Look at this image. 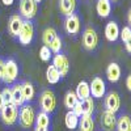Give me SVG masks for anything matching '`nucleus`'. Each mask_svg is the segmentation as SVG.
I'll use <instances>...</instances> for the list:
<instances>
[{
    "label": "nucleus",
    "mask_w": 131,
    "mask_h": 131,
    "mask_svg": "<svg viewBox=\"0 0 131 131\" xmlns=\"http://www.w3.org/2000/svg\"><path fill=\"white\" fill-rule=\"evenodd\" d=\"M89 89H91V96L94 98H102L106 93V85L102 78L96 76L89 83Z\"/></svg>",
    "instance_id": "obj_7"
},
{
    "label": "nucleus",
    "mask_w": 131,
    "mask_h": 131,
    "mask_svg": "<svg viewBox=\"0 0 131 131\" xmlns=\"http://www.w3.org/2000/svg\"><path fill=\"white\" fill-rule=\"evenodd\" d=\"M4 5H12L15 3V0H2Z\"/></svg>",
    "instance_id": "obj_36"
},
{
    "label": "nucleus",
    "mask_w": 131,
    "mask_h": 131,
    "mask_svg": "<svg viewBox=\"0 0 131 131\" xmlns=\"http://www.w3.org/2000/svg\"><path fill=\"white\" fill-rule=\"evenodd\" d=\"M98 45V34L93 28H86L83 33V46L85 50L93 51Z\"/></svg>",
    "instance_id": "obj_5"
},
{
    "label": "nucleus",
    "mask_w": 131,
    "mask_h": 131,
    "mask_svg": "<svg viewBox=\"0 0 131 131\" xmlns=\"http://www.w3.org/2000/svg\"><path fill=\"white\" fill-rule=\"evenodd\" d=\"M127 23H128V26L131 28V8H130L128 13H127Z\"/></svg>",
    "instance_id": "obj_37"
},
{
    "label": "nucleus",
    "mask_w": 131,
    "mask_h": 131,
    "mask_svg": "<svg viewBox=\"0 0 131 131\" xmlns=\"http://www.w3.org/2000/svg\"><path fill=\"white\" fill-rule=\"evenodd\" d=\"M39 105H41V109L42 112L45 113H52L55 110V106H57V98H55V94H54L51 91H43L41 97H39Z\"/></svg>",
    "instance_id": "obj_3"
},
{
    "label": "nucleus",
    "mask_w": 131,
    "mask_h": 131,
    "mask_svg": "<svg viewBox=\"0 0 131 131\" xmlns=\"http://www.w3.org/2000/svg\"><path fill=\"white\" fill-rule=\"evenodd\" d=\"M18 122L21 127L24 128H30L36 122V113L34 109L30 105H23L18 112Z\"/></svg>",
    "instance_id": "obj_1"
},
{
    "label": "nucleus",
    "mask_w": 131,
    "mask_h": 131,
    "mask_svg": "<svg viewBox=\"0 0 131 131\" xmlns=\"http://www.w3.org/2000/svg\"><path fill=\"white\" fill-rule=\"evenodd\" d=\"M64 29L71 36H76L80 33V18L78 15H71L67 16L64 20Z\"/></svg>",
    "instance_id": "obj_9"
},
{
    "label": "nucleus",
    "mask_w": 131,
    "mask_h": 131,
    "mask_svg": "<svg viewBox=\"0 0 131 131\" xmlns=\"http://www.w3.org/2000/svg\"><path fill=\"white\" fill-rule=\"evenodd\" d=\"M18 76V66L13 59H9L5 62V79L4 83L7 84H12Z\"/></svg>",
    "instance_id": "obj_10"
},
{
    "label": "nucleus",
    "mask_w": 131,
    "mask_h": 131,
    "mask_svg": "<svg viewBox=\"0 0 131 131\" xmlns=\"http://www.w3.org/2000/svg\"><path fill=\"white\" fill-rule=\"evenodd\" d=\"M81 106H83V115H92L94 112V101L92 97H88L85 100L81 101Z\"/></svg>",
    "instance_id": "obj_27"
},
{
    "label": "nucleus",
    "mask_w": 131,
    "mask_h": 131,
    "mask_svg": "<svg viewBox=\"0 0 131 131\" xmlns=\"http://www.w3.org/2000/svg\"><path fill=\"white\" fill-rule=\"evenodd\" d=\"M34 2H36V3H41V2H42V0H34Z\"/></svg>",
    "instance_id": "obj_40"
},
{
    "label": "nucleus",
    "mask_w": 131,
    "mask_h": 131,
    "mask_svg": "<svg viewBox=\"0 0 131 131\" xmlns=\"http://www.w3.org/2000/svg\"><path fill=\"white\" fill-rule=\"evenodd\" d=\"M0 117H2V121L4 122V125L12 126L18 119V107L13 104L3 105L2 110H0Z\"/></svg>",
    "instance_id": "obj_2"
},
{
    "label": "nucleus",
    "mask_w": 131,
    "mask_h": 131,
    "mask_svg": "<svg viewBox=\"0 0 131 131\" xmlns=\"http://www.w3.org/2000/svg\"><path fill=\"white\" fill-rule=\"evenodd\" d=\"M125 47H126L127 52H130V54H131V37H130L127 41H125Z\"/></svg>",
    "instance_id": "obj_34"
},
{
    "label": "nucleus",
    "mask_w": 131,
    "mask_h": 131,
    "mask_svg": "<svg viewBox=\"0 0 131 131\" xmlns=\"http://www.w3.org/2000/svg\"><path fill=\"white\" fill-rule=\"evenodd\" d=\"M79 101L78 96H76V93L73 91H68L67 93H66L64 96V106L68 109V110H72V107L76 105V102Z\"/></svg>",
    "instance_id": "obj_25"
},
{
    "label": "nucleus",
    "mask_w": 131,
    "mask_h": 131,
    "mask_svg": "<svg viewBox=\"0 0 131 131\" xmlns=\"http://www.w3.org/2000/svg\"><path fill=\"white\" fill-rule=\"evenodd\" d=\"M131 37V28L130 26H123L122 30H119V38H121L123 42L127 41Z\"/></svg>",
    "instance_id": "obj_32"
},
{
    "label": "nucleus",
    "mask_w": 131,
    "mask_h": 131,
    "mask_svg": "<svg viewBox=\"0 0 131 131\" xmlns=\"http://www.w3.org/2000/svg\"><path fill=\"white\" fill-rule=\"evenodd\" d=\"M121 106V98L117 92H109L105 97V107L107 112L117 113Z\"/></svg>",
    "instance_id": "obj_11"
},
{
    "label": "nucleus",
    "mask_w": 131,
    "mask_h": 131,
    "mask_svg": "<svg viewBox=\"0 0 131 131\" xmlns=\"http://www.w3.org/2000/svg\"><path fill=\"white\" fill-rule=\"evenodd\" d=\"M106 76H107V80L110 83H117L121 79V67H119V64L115 62L109 64L106 68Z\"/></svg>",
    "instance_id": "obj_15"
},
{
    "label": "nucleus",
    "mask_w": 131,
    "mask_h": 131,
    "mask_svg": "<svg viewBox=\"0 0 131 131\" xmlns=\"http://www.w3.org/2000/svg\"><path fill=\"white\" fill-rule=\"evenodd\" d=\"M12 104L18 106H23L25 104V98L23 94V89H21V84H16L12 89Z\"/></svg>",
    "instance_id": "obj_18"
},
{
    "label": "nucleus",
    "mask_w": 131,
    "mask_h": 131,
    "mask_svg": "<svg viewBox=\"0 0 131 131\" xmlns=\"http://www.w3.org/2000/svg\"><path fill=\"white\" fill-rule=\"evenodd\" d=\"M23 24H24V20L21 16L18 15H13L10 16L9 21H8V31L12 37H18V33L23 28Z\"/></svg>",
    "instance_id": "obj_13"
},
{
    "label": "nucleus",
    "mask_w": 131,
    "mask_h": 131,
    "mask_svg": "<svg viewBox=\"0 0 131 131\" xmlns=\"http://www.w3.org/2000/svg\"><path fill=\"white\" fill-rule=\"evenodd\" d=\"M60 72L54 67V66L51 64V66H49L47 67V70H46V79H47V81L50 83V84H57L59 80H60Z\"/></svg>",
    "instance_id": "obj_23"
},
{
    "label": "nucleus",
    "mask_w": 131,
    "mask_h": 131,
    "mask_svg": "<svg viewBox=\"0 0 131 131\" xmlns=\"http://www.w3.org/2000/svg\"><path fill=\"white\" fill-rule=\"evenodd\" d=\"M36 125L38 127H45L47 128L50 125V115L45 112H41L36 115Z\"/></svg>",
    "instance_id": "obj_28"
},
{
    "label": "nucleus",
    "mask_w": 131,
    "mask_h": 131,
    "mask_svg": "<svg viewBox=\"0 0 131 131\" xmlns=\"http://www.w3.org/2000/svg\"><path fill=\"white\" fill-rule=\"evenodd\" d=\"M101 127L105 131H114L117 127V117L115 113L105 110L101 114Z\"/></svg>",
    "instance_id": "obj_12"
},
{
    "label": "nucleus",
    "mask_w": 131,
    "mask_h": 131,
    "mask_svg": "<svg viewBox=\"0 0 131 131\" xmlns=\"http://www.w3.org/2000/svg\"><path fill=\"white\" fill-rule=\"evenodd\" d=\"M59 9H60V13L66 17L73 15L76 9V0H60Z\"/></svg>",
    "instance_id": "obj_17"
},
{
    "label": "nucleus",
    "mask_w": 131,
    "mask_h": 131,
    "mask_svg": "<svg viewBox=\"0 0 131 131\" xmlns=\"http://www.w3.org/2000/svg\"><path fill=\"white\" fill-rule=\"evenodd\" d=\"M51 57H52V52H51V50L49 49V46L43 45V46L41 47V50H39V58H41L43 62H49V60L51 59Z\"/></svg>",
    "instance_id": "obj_29"
},
{
    "label": "nucleus",
    "mask_w": 131,
    "mask_h": 131,
    "mask_svg": "<svg viewBox=\"0 0 131 131\" xmlns=\"http://www.w3.org/2000/svg\"><path fill=\"white\" fill-rule=\"evenodd\" d=\"M3 107V101H2V92H0V110H2Z\"/></svg>",
    "instance_id": "obj_39"
},
{
    "label": "nucleus",
    "mask_w": 131,
    "mask_h": 131,
    "mask_svg": "<svg viewBox=\"0 0 131 131\" xmlns=\"http://www.w3.org/2000/svg\"><path fill=\"white\" fill-rule=\"evenodd\" d=\"M52 66L60 72L62 78L67 76V73L70 71V62H68V58L66 55H63V54H60V52L55 54L54 58H52Z\"/></svg>",
    "instance_id": "obj_8"
},
{
    "label": "nucleus",
    "mask_w": 131,
    "mask_h": 131,
    "mask_svg": "<svg viewBox=\"0 0 131 131\" xmlns=\"http://www.w3.org/2000/svg\"><path fill=\"white\" fill-rule=\"evenodd\" d=\"M118 131H131V119L128 115H121L117 121V127Z\"/></svg>",
    "instance_id": "obj_24"
},
{
    "label": "nucleus",
    "mask_w": 131,
    "mask_h": 131,
    "mask_svg": "<svg viewBox=\"0 0 131 131\" xmlns=\"http://www.w3.org/2000/svg\"><path fill=\"white\" fill-rule=\"evenodd\" d=\"M72 112H73L76 115H78L79 118L83 115V106H81V101H78V102H76V105L72 107Z\"/></svg>",
    "instance_id": "obj_33"
},
{
    "label": "nucleus",
    "mask_w": 131,
    "mask_h": 131,
    "mask_svg": "<svg viewBox=\"0 0 131 131\" xmlns=\"http://www.w3.org/2000/svg\"><path fill=\"white\" fill-rule=\"evenodd\" d=\"M33 37H34V26H33L30 20H25L23 28H21L20 33H18V42L24 46H28L29 43L33 41Z\"/></svg>",
    "instance_id": "obj_4"
},
{
    "label": "nucleus",
    "mask_w": 131,
    "mask_h": 131,
    "mask_svg": "<svg viewBox=\"0 0 131 131\" xmlns=\"http://www.w3.org/2000/svg\"><path fill=\"white\" fill-rule=\"evenodd\" d=\"M76 96H78L79 98V101H83L85 100V98H88L91 97V89H89V84L86 83V81H80L78 84V86H76Z\"/></svg>",
    "instance_id": "obj_19"
},
{
    "label": "nucleus",
    "mask_w": 131,
    "mask_h": 131,
    "mask_svg": "<svg viewBox=\"0 0 131 131\" xmlns=\"http://www.w3.org/2000/svg\"><path fill=\"white\" fill-rule=\"evenodd\" d=\"M34 131H47V128H45V127H38V126H36V130Z\"/></svg>",
    "instance_id": "obj_38"
},
{
    "label": "nucleus",
    "mask_w": 131,
    "mask_h": 131,
    "mask_svg": "<svg viewBox=\"0 0 131 131\" xmlns=\"http://www.w3.org/2000/svg\"><path fill=\"white\" fill-rule=\"evenodd\" d=\"M79 130L80 131H94V122L92 115H81L79 119Z\"/></svg>",
    "instance_id": "obj_20"
},
{
    "label": "nucleus",
    "mask_w": 131,
    "mask_h": 131,
    "mask_svg": "<svg viewBox=\"0 0 131 131\" xmlns=\"http://www.w3.org/2000/svg\"><path fill=\"white\" fill-rule=\"evenodd\" d=\"M49 49L51 50L52 54H58V52H60V50H62V39H60L59 37H57V38L49 45Z\"/></svg>",
    "instance_id": "obj_31"
},
{
    "label": "nucleus",
    "mask_w": 131,
    "mask_h": 131,
    "mask_svg": "<svg viewBox=\"0 0 131 131\" xmlns=\"http://www.w3.org/2000/svg\"><path fill=\"white\" fill-rule=\"evenodd\" d=\"M110 2H117V0H110Z\"/></svg>",
    "instance_id": "obj_41"
},
{
    "label": "nucleus",
    "mask_w": 131,
    "mask_h": 131,
    "mask_svg": "<svg viewBox=\"0 0 131 131\" xmlns=\"http://www.w3.org/2000/svg\"><path fill=\"white\" fill-rule=\"evenodd\" d=\"M57 37H58V34H57L55 29L54 28H46L45 31H43V34H42V41H43V43H45L46 46H49Z\"/></svg>",
    "instance_id": "obj_26"
},
{
    "label": "nucleus",
    "mask_w": 131,
    "mask_h": 131,
    "mask_svg": "<svg viewBox=\"0 0 131 131\" xmlns=\"http://www.w3.org/2000/svg\"><path fill=\"white\" fill-rule=\"evenodd\" d=\"M126 86H127V89L131 92V75H128L126 78Z\"/></svg>",
    "instance_id": "obj_35"
},
{
    "label": "nucleus",
    "mask_w": 131,
    "mask_h": 131,
    "mask_svg": "<svg viewBox=\"0 0 131 131\" xmlns=\"http://www.w3.org/2000/svg\"><path fill=\"white\" fill-rule=\"evenodd\" d=\"M96 10L100 17H102V18L109 17L110 12H112V2L110 0H97Z\"/></svg>",
    "instance_id": "obj_16"
},
{
    "label": "nucleus",
    "mask_w": 131,
    "mask_h": 131,
    "mask_svg": "<svg viewBox=\"0 0 131 131\" xmlns=\"http://www.w3.org/2000/svg\"><path fill=\"white\" fill-rule=\"evenodd\" d=\"M37 3L34 0H20V13L25 20H31L37 15Z\"/></svg>",
    "instance_id": "obj_6"
},
{
    "label": "nucleus",
    "mask_w": 131,
    "mask_h": 131,
    "mask_svg": "<svg viewBox=\"0 0 131 131\" xmlns=\"http://www.w3.org/2000/svg\"><path fill=\"white\" fill-rule=\"evenodd\" d=\"M2 101L3 105L12 104V91H10V88H4L2 91Z\"/></svg>",
    "instance_id": "obj_30"
},
{
    "label": "nucleus",
    "mask_w": 131,
    "mask_h": 131,
    "mask_svg": "<svg viewBox=\"0 0 131 131\" xmlns=\"http://www.w3.org/2000/svg\"><path fill=\"white\" fill-rule=\"evenodd\" d=\"M21 89H23V94H24V98H25V102H29L31 101L36 96V89L33 86L31 83L29 81H25L21 84Z\"/></svg>",
    "instance_id": "obj_21"
},
{
    "label": "nucleus",
    "mask_w": 131,
    "mask_h": 131,
    "mask_svg": "<svg viewBox=\"0 0 131 131\" xmlns=\"http://www.w3.org/2000/svg\"><path fill=\"white\" fill-rule=\"evenodd\" d=\"M105 37L109 42H115L119 38V28L115 21H109L105 26Z\"/></svg>",
    "instance_id": "obj_14"
},
{
    "label": "nucleus",
    "mask_w": 131,
    "mask_h": 131,
    "mask_svg": "<svg viewBox=\"0 0 131 131\" xmlns=\"http://www.w3.org/2000/svg\"><path fill=\"white\" fill-rule=\"evenodd\" d=\"M79 119L80 118L76 115L72 110H68L67 114H66V117H64V123H66V126H67V128L75 130L76 127L79 126Z\"/></svg>",
    "instance_id": "obj_22"
}]
</instances>
